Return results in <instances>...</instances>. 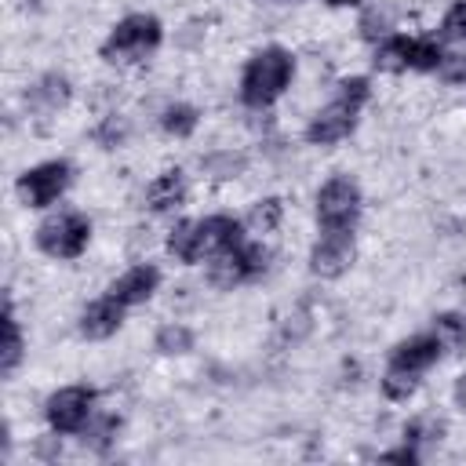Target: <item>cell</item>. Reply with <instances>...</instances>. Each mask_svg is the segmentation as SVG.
<instances>
[{
	"label": "cell",
	"instance_id": "1",
	"mask_svg": "<svg viewBox=\"0 0 466 466\" xmlns=\"http://www.w3.org/2000/svg\"><path fill=\"white\" fill-rule=\"evenodd\" d=\"M291 76H295L291 51H284L277 44L262 47V51H255L248 58V66L240 73V102L251 106V109H266V106H273L288 91Z\"/></svg>",
	"mask_w": 466,
	"mask_h": 466
},
{
	"label": "cell",
	"instance_id": "2",
	"mask_svg": "<svg viewBox=\"0 0 466 466\" xmlns=\"http://www.w3.org/2000/svg\"><path fill=\"white\" fill-rule=\"evenodd\" d=\"M368 95H371L368 76H350V80H342L339 91H335V98H331L324 109H317L313 120L306 124V142H313V146L342 142V138L357 127V116H360Z\"/></svg>",
	"mask_w": 466,
	"mask_h": 466
},
{
	"label": "cell",
	"instance_id": "3",
	"mask_svg": "<svg viewBox=\"0 0 466 466\" xmlns=\"http://www.w3.org/2000/svg\"><path fill=\"white\" fill-rule=\"evenodd\" d=\"M164 40V25L153 15H127L113 25V33L102 44V58L106 62H138L146 55H153Z\"/></svg>",
	"mask_w": 466,
	"mask_h": 466
},
{
	"label": "cell",
	"instance_id": "4",
	"mask_svg": "<svg viewBox=\"0 0 466 466\" xmlns=\"http://www.w3.org/2000/svg\"><path fill=\"white\" fill-rule=\"evenodd\" d=\"M360 215V186L350 175H335L317 193V222L324 233H350Z\"/></svg>",
	"mask_w": 466,
	"mask_h": 466
},
{
	"label": "cell",
	"instance_id": "5",
	"mask_svg": "<svg viewBox=\"0 0 466 466\" xmlns=\"http://www.w3.org/2000/svg\"><path fill=\"white\" fill-rule=\"evenodd\" d=\"M444 47L430 36H386L375 47V66L400 73V69H415V73H430L441 66Z\"/></svg>",
	"mask_w": 466,
	"mask_h": 466
},
{
	"label": "cell",
	"instance_id": "6",
	"mask_svg": "<svg viewBox=\"0 0 466 466\" xmlns=\"http://www.w3.org/2000/svg\"><path fill=\"white\" fill-rule=\"evenodd\" d=\"M91 240V222L80 211H58L40 222L36 229V248L51 258H76Z\"/></svg>",
	"mask_w": 466,
	"mask_h": 466
},
{
	"label": "cell",
	"instance_id": "7",
	"mask_svg": "<svg viewBox=\"0 0 466 466\" xmlns=\"http://www.w3.org/2000/svg\"><path fill=\"white\" fill-rule=\"evenodd\" d=\"M266 266H269V251L262 244L240 240L237 248H226V251H215L211 255L208 277H211L215 288H237V284L266 273Z\"/></svg>",
	"mask_w": 466,
	"mask_h": 466
},
{
	"label": "cell",
	"instance_id": "8",
	"mask_svg": "<svg viewBox=\"0 0 466 466\" xmlns=\"http://www.w3.org/2000/svg\"><path fill=\"white\" fill-rule=\"evenodd\" d=\"M69 182H73V167L66 160H44L18 175V197L29 208H47L69 189Z\"/></svg>",
	"mask_w": 466,
	"mask_h": 466
},
{
	"label": "cell",
	"instance_id": "9",
	"mask_svg": "<svg viewBox=\"0 0 466 466\" xmlns=\"http://www.w3.org/2000/svg\"><path fill=\"white\" fill-rule=\"evenodd\" d=\"M91 411H95V390H91V386H62V390L51 393L47 404H44L47 426H51L55 433L84 430V422L91 419Z\"/></svg>",
	"mask_w": 466,
	"mask_h": 466
},
{
	"label": "cell",
	"instance_id": "10",
	"mask_svg": "<svg viewBox=\"0 0 466 466\" xmlns=\"http://www.w3.org/2000/svg\"><path fill=\"white\" fill-rule=\"evenodd\" d=\"M353 262V240L350 233H320V240L309 251V269L317 277H339Z\"/></svg>",
	"mask_w": 466,
	"mask_h": 466
},
{
	"label": "cell",
	"instance_id": "11",
	"mask_svg": "<svg viewBox=\"0 0 466 466\" xmlns=\"http://www.w3.org/2000/svg\"><path fill=\"white\" fill-rule=\"evenodd\" d=\"M441 350H444V346H441V339H437L433 331H426V335H411V339H404V342L393 346V353H390V368L422 375L430 364H437Z\"/></svg>",
	"mask_w": 466,
	"mask_h": 466
},
{
	"label": "cell",
	"instance_id": "12",
	"mask_svg": "<svg viewBox=\"0 0 466 466\" xmlns=\"http://www.w3.org/2000/svg\"><path fill=\"white\" fill-rule=\"evenodd\" d=\"M157 284H160V269L149 266V262H142V266H131L127 273H120V277L109 284L106 295H113V299L124 302V306H138V302H146V299L157 291Z\"/></svg>",
	"mask_w": 466,
	"mask_h": 466
},
{
	"label": "cell",
	"instance_id": "13",
	"mask_svg": "<svg viewBox=\"0 0 466 466\" xmlns=\"http://www.w3.org/2000/svg\"><path fill=\"white\" fill-rule=\"evenodd\" d=\"M66 102H69V80H66L62 73H44V76H36V80L25 87V106H29L33 113H40V116L58 113Z\"/></svg>",
	"mask_w": 466,
	"mask_h": 466
},
{
	"label": "cell",
	"instance_id": "14",
	"mask_svg": "<svg viewBox=\"0 0 466 466\" xmlns=\"http://www.w3.org/2000/svg\"><path fill=\"white\" fill-rule=\"evenodd\" d=\"M124 302H116L113 295H102V299H95L84 313H80V331L87 335V339H109L120 324H124Z\"/></svg>",
	"mask_w": 466,
	"mask_h": 466
},
{
	"label": "cell",
	"instance_id": "15",
	"mask_svg": "<svg viewBox=\"0 0 466 466\" xmlns=\"http://www.w3.org/2000/svg\"><path fill=\"white\" fill-rule=\"evenodd\" d=\"M197 226H200V248H204V255L237 248L244 240V226L233 215H208V218H197Z\"/></svg>",
	"mask_w": 466,
	"mask_h": 466
},
{
	"label": "cell",
	"instance_id": "16",
	"mask_svg": "<svg viewBox=\"0 0 466 466\" xmlns=\"http://www.w3.org/2000/svg\"><path fill=\"white\" fill-rule=\"evenodd\" d=\"M182 200H186V178H182L178 167L160 171V175L149 182V189H146V204H149L153 211H175Z\"/></svg>",
	"mask_w": 466,
	"mask_h": 466
},
{
	"label": "cell",
	"instance_id": "17",
	"mask_svg": "<svg viewBox=\"0 0 466 466\" xmlns=\"http://www.w3.org/2000/svg\"><path fill=\"white\" fill-rule=\"evenodd\" d=\"M22 328H18V317H15V302L7 295V309H4V350H0V375H15V368L22 364Z\"/></svg>",
	"mask_w": 466,
	"mask_h": 466
},
{
	"label": "cell",
	"instance_id": "18",
	"mask_svg": "<svg viewBox=\"0 0 466 466\" xmlns=\"http://www.w3.org/2000/svg\"><path fill=\"white\" fill-rule=\"evenodd\" d=\"M167 251H171L178 262H197V258H204L197 218H186V222L171 226V233H167Z\"/></svg>",
	"mask_w": 466,
	"mask_h": 466
},
{
	"label": "cell",
	"instance_id": "19",
	"mask_svg": "<svg viewBox=\"0 0 466 466\" xmlns=\"http://www.w3.org/2000/svg\"><path fill=\"white\" fill-rule=\"evenodd\" d=\"M160 127L175 138H189L193 127H197V109L189 102H171L164 113H160Z\"/></svg>",
	"mask_w": 466,
	"mask_h": 466
},
{
	"label": "cell",
	"instance_id": "20",
	"mask_svg": "<svg viewBox=\"0 0 466 466\" xmlns=\"http://www.w3.org/2000/svg\"><path fill=\"white\" fill-rule=\"evenodd\" d=\"M433 335L441 339L444 350H455L466 342V317L462 313H437L433 317Z\"/></svg>",
	"mask_w": 466,
	"mask_h": 466
},
{
	"label": "cell",
	"instance_id": "21",
	"mask_svg": "<svg viewBox=\"0 0 466 466\" xmlns=\"http://www.w3.org/2000/svg\"><path fill=\"white\" fill-rule=\"evenodd\" d=\"M244 153H233V149H222V153H211V157H204V171L211 175V178H237L240 171H244Z\"/></svg>",
	"mask_w": 466,
	"mask_h": 466
},
{
	"label": "cell",
	"instance_id": "22",
	"mask_svg": "<svg viewBox=\"0 0 466 466\" xmlns=\"http://www.w3.org/2000/svg\"><path fill=\"white\" fill-rule=\"evenodd\" d=\"M157 350L167 353V357L186 353V350H193V331H189L186 324H164V328L157 331Z\"/></svg>",
	"mask_w": 466,
	"mask_h": 466
},
{
	"label": "cell",
	"instance_id": "23",
	"mask_svg": "<svg viewBox=\"0 0 466 466\" xmlns=\"http://www.w3.org/2000/svg\"><path fill=\"white\" fill-rule=\"evenodd\" d=\"M419 390V375L415 371H400V368H386L382 375V393L390 400H408Z\"/></svg>",
	"mask_w": 466,
	"mask_h": 466
},
{
	"label": "cell",
	"instance_id": "24",
	"mask_svg": "<svg viewBox=\"0 0 466 466\" xmlns=\"http://www.w3.org/2000/svg\"><path fill=\"white\" fill-rule=\"evenodd\" d=\"M116 430H120V419H113V415H106V419H87L84 422V444H91L95 451H106L109 448V441L116 437Z\"/></svg>",
	"mask_w": 466,
	"mask_h": 466
},
{
	"label": "cell",
	"instance_id": "25",
	"mask_svg": "<svg viewBox=\"0 0 466 466\" xmlns=\"http://www.w3.org/2000/svg\"><path fill=\"white\" fill-rule=\"evenodd\" d=\"M441 40L466 44V0H455L448 7V15L441 18Z\"/></svg>",
	"mask_w": 466,
	"mask_h": 466
},
{
	"label": "cell",
	"instance_id": "26",
	"mask_svg": "<svg viewBox=\"0 0 466 466\" xmlns=\"http://www.w3.org/2000/svg\"><path fill=\"white\" fill-rule=\"evenodd\" d=\"M437 73H441L448 84H466V44H455L451 51H444Z\"/></svg>",
	"mask_w": 466,
	"mask_h": 466
},
{
	"label": "cell",
	"instance_id": "27",
	"mask_svg": "<svg viewBox=\"0 0 466 466\" xmlns=\"http://www.w3.org/2000/svg\"><path fill=\"white\" fill-rule=\"evenodd\" d=\"M280 211H284V204H280L277 197H266V200H258V204L251 208V226H255L258 233H269V229L280 222Z\"/></svg>",
	"mask_w": 466,
	"mask_h": 466
},
{
	"label": "cell",
	"instance_id": "28",
	"mask_svg": "<svg viewBox=\"0 0 466 466\" xmlns=\"http://www.w3.org/2000/svg\"><path fill=\"white\" fill-rule=\"evenodd\" d=\"M430 437H441V422L433 419H415L404 426V441L408 444H419V441H430Z\"/></svg>",
	"mask_w": 466,
	"mask_h": 466
},
{
	"label": "cell",
	"instance_id": "29",
	"mask_svg": "<svg viewBox=\"0 0 466 466\" xmlns=\"http://www.w3.org/2000/svg\"><path fill=\"white\" fill-rule=\"evenodd\" d=\"M386 25H390V18L386 15H379V11H371V15H364L360 18V36L364 40H386Z\"/></svg>",
	"mask_w": 466,
	"mask_h": 466
},
{
	"label": "cell",
	"instance_id": "30",
	"mask_svg": "<svg viewBox=\"0 0 466 466\" xmlns=\"http://www.w3.org/2000/svg\"><path fill=\"white\" fill-rule=\"evenodd\" d=\"M124 131H127V127H124V120L109 116V120L98 127V142H102L106 149H113V146H120V142H124Z\"/></svg>",
	"mask_w": 466,
	"mask_h": 466
},
{
	"label": "cell",
	"instance_id": "31",
	"mask_svg": "<svg viewBox=\"0 0 466 466\" xmlns=\"http://www.w3.org/2000/svg\"><path fill=\"white\" fill-rule=\"evenodd\" d=\"M382 459H386V462H419V451H415V444H408V441H404V448L382 451Z\"/></svg>",
	"mask_w": 466,
	"mask_h": 466
},
{
	"label": "cell",
	"instance_id": "32",
	"mask_svg": "<svg viewBox=\"0 0 466 466\" xmlns=\"http://www.w3.org/2000/svg\"><path fill=\"white\" fill-rule=\"evenodd\" d=\"M451 393H455V404H459V408H466V371L455 379V390H451Z\"/></svg>",
	"mask_w": 466,
	"mask_h": 466
},
{
	"label": "cell",
	"instance_id": "33",
	"mask_svg": "<svg viewBox=\"0 0 466 466\" xmlns=\"http://www.w3.org/2000/svg\"><path fill=\"white\" fill-rule=\"evenodd\" d=\"M324 4H331V7H353V4H364V0H324Z\"/></svg>",
	"mask_w": 466,
	"mask_h": 466
},
{
	"label": "cell",
	"instance_id": "34",
	"mask_svg": "<svg viewBox=\"0 0 466 466\" xmlns=\"http://www.w3.org/2000/svg\"><path fill=\"white\" fill-rule=\"evenodd\" d=\"M25 7H33V11H40V7H44V0H25Z\"/></svg>",
	"mask_w": 466,
	"mask_h": 466
},
{
	"label": "cell",
	"instance_id": "35",
	"mask_svg": "<svg viewBox=\"0 0 466 466\" xmlns=\"http://www.w3.org/2000/svg\"><path fill=\"white\" fill-rule=\"evenodd\" d=\"M273 4H299V0H273Z\"/></svg>",
	"mask_w": 466,
	"mask_h": 466
}]
</instances>
